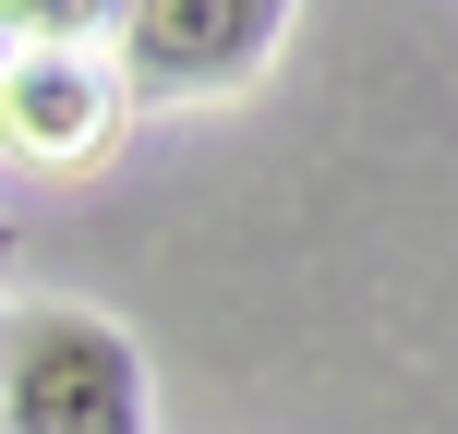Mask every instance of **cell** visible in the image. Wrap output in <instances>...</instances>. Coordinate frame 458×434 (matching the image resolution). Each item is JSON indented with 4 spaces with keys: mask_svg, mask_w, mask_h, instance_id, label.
<instances>
[{
    "mask_svg": "<svg viewBox=\"0 0 458 434\" xmlns=\"http://www.w3.org/2000/svg\"><path fill=\"white\" fill-rule=\"evenodd\" d=\"M13 434H145V350L85 302L13 314Z\"/></svg>",
    "mask_w": 458,
    "mask_h": 434,
    "instance_id": "obj_1",
    "label": "cell"
},
{
    "mask_svg": "<svg viewBox=\"0 0 458 434\" xmlns=\"http://www.w3.org/2000/svg\"><path fill=\"white\" fill-rule=\"evenodd\" d=\"M277 37H290V0H121L133 85H157V97H217V85H242Z\"/></svg>",
    "mask_w": 458,
    "mask_h": 434,
    "instance_id": "obj_2",
    "label": "cell"
},
{
    "mask_svg": "<svg viewBox=\"0 0 458 434\" xmlns=\"http://www.w3.org/2000/svg\"><path fill=\"white\" fill-rule=\"evenodd\" d=\"M0 133H13L24 157H97L109 85H97L72 48H37V61H13V85H0Z\"/></svg>",
    "mask_w": 458,
    "mask_h": 434,
    "instance_id": "obj_3",
    "label": "cell"
},
{
    "mask_svg": "<svg viewBox=\"0 0 458 434\" xmlns=\"http://www.w3.org/2000/svg\"><path fill=\"white\" fill-rule=\"evenodd\" d=\"M97 13H121V0H0V24H24L37 48H72Z\"/></svg>",
    "mask_w": 458,
    "mask_h": 434,
    "instance_id": "obj_4",
    "label": "cell"
},
{
    "mask_svg": "<svg viewBox=\"0 0 458 434\" xmlns=\"http://www.w3.org/2000/svg\"><path fill=\"white\" fill-rule=\"evenodd\" d=\"M0 434H13V314H0Z\"/></svg>",
    "mask_w": 458,
    "mask_h": 434,
    "instance_id": "obj_5",
    "label": "cell"
},
{
    "mask_svg": "<svg viewBox=\"0 0 458 434\" xmlns=\"http://www.w3.org/2000/svg\"><path fill=\"white\" fill-rule=\"evenodd\" d=\"M0 85H13V24H0Z\"/></svg>",
    "mask_w": 458,
    "mask_h": 434,
    "instance_id": "obj_6",
    "label": "cell"
}]
</instances>
